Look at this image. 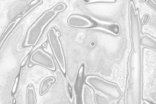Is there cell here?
Returning a JSON list of instances; mask_svg holds the SVG:
<instances>
[{
	"mask_svg": "<svg viewBox=\"0 0 156 104\" xmlns=\"http://www.w3.org/2000/svg\"><path fill=\"white\" fill-rule=\"evenodd\" d=\"M146 3H147V4L152 9L154 10L155 11H156V4L155 1L148 0V1H146Z\"/></svg>",
	"mask_w": 156,
	"mask_h": 104,
	"instance_id": "9a60e30c",
	"label": "cell"
},
{
	"mask_svg": "<svg viewBox=\"0 0 156 104\" xmlns=\"http://www.w3.org/2000/svg\"><path fill=\"white\" fill-rule=\"evenodd\" d=\"M67 22L69 26L76 28H89L94 25V23L88 19L77 15L69 16Z\"/></svg>",
	"mask_w": 156,
	"mask_h": 104,
	"instance_id": "8992f818",
	"label": "cell"
},
{
	"mask_svg": "<svg viewBox=\"0 0 156 104\" xmlns=\"http://www.w3.org/2000/svg\"><path fill=\"white\" fill-rule=\"evenodd\" d=\"M82 100L84 104H93L94 103L93 89L88 85L84 84L82 91Z\"/></svg>",
	"mask_w": 156,
	"mask_h": 104,
	"instance_id": "52a82bcc",
	"label": "cell"
},
{
	"mask_svg": "<svg viewBox=\"0 0 156 104\" xmlns=\"http://www.w3.org/2000/svg\"><path fill=\"white\" fill-rule=\"evenodd\" d=\"M30 60L33 63L43 66L50 70H55V66L53 59L42 49H38L34 52L31 55Z\"/></svg>",
	"mask_w": 156,
	"mask_h": 104,
	"instance_id": "5b68a950",
	"label": "cell"
},
{
	"mask_svg": "<svg viewBox=\"0 0 156 104\" xmlns=\"http://www.w3.org/2000/svg\"><path fill=\"white\" fill-rule=\"evenodd\" d=\"M55 81V79L54 77H48L42 81L40 87V94L41 95H44L47 93L50 88L51 83L54 82Z\"/></svg>",
	"mask_w": 156,
	"mask_h": 104,
	"instance_id": "30bf717a",
	"label": "cell"
},
{
	"mask_svg": "<svg viewBox=\"0 0 156 104\" xmlns=\"http://www.w3.org/2000/svg\"><path fill=\"white\" fill-rule=\"evenodd\" d=\"M94 99L96 104H107L108 102L107 98L98 93H94Z\"/></svg>",
	"mask_w": 156,
	"mask_h": 104,
	"instance_id": "4fadbf2b",
	"label": "cell"
},
{
	"mask_svg": "<svg viewBox=\"0 0 156 104\" xmlns=\"http://www.w3.org/2000/svg\"><path fill=\"white\" fill-rule=\"evenodd\" d=\"M130 30L132 49L129 63V75L126 93V102L140 103L142 93V59L140 45V25L139 15H129Z\"/></svg>",
	"mask_w": 156,
	"mask_h": 104,
	"instance_id": "6da1fadb",
	"label": "cell"
},
{
	"mask_svg": "<svg viewBox=\"0 0 156 104\" xmlns=\"http://www.w3.org/2000/svg\"><path fill=\"white\" fill-rule=\"evenodd\" d=\"M36 94L33 87H28L26 94V103L27 104H36Z\"/></svg>",
	"mask_w": 156,
	"mask_h": 104,
	"instance_id": "8fae6325",
	"label": "cell"
},
{
	"mask_svg": "<svg viewBox=\"0 0 156 104\" xmlns=\"http://www.w3.org/2000/svg\"><path fill=\"white\" fill-rule=\"evenodd\" d=\"M66 5L64 3H58L52 9L53 11L57 13L61 12L66 9Z\"/></svg>",
	"mask_w": 156,
	"mask_h": 104,
	"instance_id": "5bb4252c",
	"label": "cell"
},
{
	"mask_svg": "<svg viewBox=\"0 0 156 104\" xmlns=\"http://www.w3.org/2000/svg\"><path fill=\"white\" fill-rule=\"evenodd\" d=\"M149 19V16L148 15H144V18L143 19L142 23L143 24H146L148 21Z\"/></svg>",
	"mask_w": 156,
	"mask_h": 104,
	"instance_id": "2e32d148",
	"label": "cell"
},
{
	"mask_svg": "<svg viewBox=\"0 0 156 104\" xmlns=\"http://www.w3.org/2000/svg\"><path fill=\"white\" fill-rule=\"evenodd\" d=\"M140 45L156 50L155 39L154 38L148 34H145L140 37Z\"/></svg>",
	"mask_w": 156,
	"mask_h": 104,
	"instance_id": "ba28073f",
	"label": "cell"
},
{
	"mask_svg": "<svg viewBox=\"0 0 156 104\" xmlns=\"http://www.w3.org/2000/svg\"><path fill=\"white\" fill-rule=\"evenodd\" d=\"M87 84L97 91L115 100L121 97L122 93L118 85L106 81L97 76H89L86 79Z\"/></svg>",
	"mask_w": 156,
	"mask_h": 104,
	"instance_id": "3957f363",
	"label": "cell"
},
{
	"mask_svg": "<svg viewBox=\"0 0 156 104\" xmlns=\"http://www.w3.org/2000/svg\"><path fill=\"white\" fill-rule=\"evenodd\" d=\"M97 27L98 28L105 29L112 33L115 35H117L119 34L120 28L118 24L113 23H104L97 22Z\"/></svg>",
	"mask_w": 156,
	"mask_h": 104,
	"instance_id": "9c48e42d",
	"label": "cell"
},
{
	"mask_svg": "<svg viewBox=\"0 0 156 104\" xmlns=\"http://www.w3.org/2000/svg\"><path fill=\"white\" fill-rule=\"evenodd\" d=\"M20 18L18 19L16 21L12 23L11 24L8 26L4 34H3V36H2V38H1V45H2V42H3V41H4V40L5 39V38L7 37V36L9 35V33L11 32L12 30L13 29V28L15 27V26H16L17 22L20 21Z\"/></svg>",
	"mask_w": 156,
	"mask_h": 104,
	"instance_id": "7c38bea8",
	"label": "cell"
},
{
	"mask_svg": "<svg viewBox=\"0 0 156 104\" xmlns=\"http://www.w3.org/2000/svg\"><path fill=\"white\" fill-rule=\"evenodd\" d=\"M48 40L55 59L61 70L66 73V61L58 35L54 28L51 29L48 34Z\"/></svg>",
	"mask_w": 156,
	"mask_h": 104,
	"instance_id": "277c9868",
	"label": "cell"
},
{
	"mask_svg": "<svg viewBox=\"0 0 156 104\" xmlns=\"http://www.w3.org/2000/svg\"><path fill=\"white\" fill-rule=\"evenodd\" d=\"M57 14L52 9L44 13L28 30L25 45H35L40 39L45 27L56 16Z\"/></svg>",
	"mask_w": 156,
	"mask_h": 104,
	"instance_id": "7a4b0ae2",
	"label": "cell"
}]
</instances>
